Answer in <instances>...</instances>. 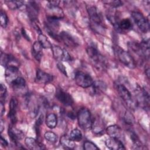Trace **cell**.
<instances>
[{
    "label": "cell",
    "instance_id": "obj_33",
    "mask_svg": "<svg viewBox=\"0 0 150 150\" xmlns=\"http://www.w3.org/2000/svg\"><path fill=\"white\" fill-rule=\"evenodd\" d=\"M130 137L133 144H134V146H135L136 148H141V146H142L141 142L137 134L134 132H131Z\"/></svg>",
    "mask_w": 150,
    "mask_h": 150
},
{
    "label": "cell",
    "instance_id": "obj_17",
    "mask_svg": "<svg viewBox=\"0 0 150 150\" xmlns=\"http://www.w3.org/2000/svg\"><path fill=\"white\" fill-rule=\"evenodd\" d=\"M60 39L64 42V43L68 47H75L78 46L77 42L75 39L69 33L63 31L59 34Z\"/></svg>",
    "mask_w": 150,
    "mask_h": 150
},
{
    "label": "cell",
    "instance_id": "obj_30",
    "mask_svg": "<svg viewBox=\"0 0 150 150\" xmlns=\"http://www.w3.org/2000/svg\"><path fill=\"white\" fill-rule=\"evenodd\" d=\"M82 137L81 131L77 128L73 129L69 135V138L74 142L80 141L82 139Z\"/></svg>",
    "mask_w": 150,
    "mask_h": 150
},
{
    "label": "cell",
    "instance_id": "obj_28",
    "mask_svg": "<svg viewBox=\"0 0 150 150\" xmlns=\"http://www.w3.org/2000/svg\"><path fill=\"white\" fill-rule=\"evenodd\" d=\"M38 42L44 49H49L52 48V45L47 37L42 33L39 34L38 36Z\"/></svg>",
    "mask_w": 150,
    "mask_h": 150
},
{
    "label": "cell",
    "instance_id": "obj_27",
    "mask_svg": "<svg viewBox=\"0 0 150 150\" xmlns=\"http://www.w3.org/2000/svg\"><path fill=\"white\" fill-rule=\"evenodd\" d=\"M60 142L63 146L68 149H73L76 145L74 141H73L69 137H67L65 135H63L61 137Z\"/></svg>",
    "mask_w": 150,
    "mask_h": 150
},
{
    "label": "cell",
    "instance_id": "obj_4",
    "mask_svg": "<svg viewBox=\"0 0 150 150\" xmlns=\"http://www.w3.org/2000/svg\"><path fill=\"white\" fill-rule=\"evenodd\" d=\"M135 101L137 105H140L142 108H148L149 104V96L148 92L143 88L138 86L135 90Z\"/></svg>",
    "mask_w": 150,
    "mask_h": 150
},
{
    "label": "cell",
    "instance_id": "obj_38",
    "mask_svg": "<svg viewBox=\"0 0 150 150\" xmlns=\"http://www.w3.org/2000/svg\"><path fill=\"white\" fill-rule=\"evenodd\" d=\"M57 67L59 69V70L63 74H64L65 76H67V72H66V68H65L64 66L61 62H59L57 64Z\"/></svg>",
    "mask_w": 150,
    "mask_h": 150
},
{
    "label": "cell",
    "instance_id": "obj_2",
    "mask_svg": "<svg viewBox=\"0 0 150 150\" xmlns=\"http://www.w3.org/2000/svg\"><path fill=\"white\" fill-rule=\"evenodd\" d=\"M115 88L120 97L129 108L134 109L137 106L135 100L133 99L131 93L124 84L117 83L115 84Z\"/></svg>",
    "mask_w": 150,
    "mask_h": 150
},
{
    "label": "cell",
    "instance_id": "obj_34",
    "mask_svg": "<svg viewBox=\"0 0 150 150\" xmlns=\"http://www.w3.org/2000/svg\"><path fill=\"white\" fill-rule=\"evenodd\" d=\"M8 22V16L5 12L2 10L1 11V25L3 28H6Z\"/></svg>",
    "mask_w": 150,
    "mask_h": 150
},
{
    "label": "cell",
    "instance_id": "obj_36",
    "mask_svg": "<svg viewBox=\"0 0 150 150\" xmlns=\"http://www.w3.org/2000/svg\"><path fill=\"white\" fill-rule=\"evenodd\" d=\"M6 94V87L4 84H1L0 97H1V102L2 103H3L4 100L5 99Z\"/></svg>",
    "mask_w": 150,
    "mask_h": 150
},
{
    "label": "cell",
    "instance_id": "obj_24",
    "mask_svg": "<svg viewBox=\"0 0 150 150\" xmlns=\"http://www.w3.org/2000/svg\"><path fill=\"white\" fill-rule=\"evenodd\" d=\"M132 26V25L131 21L128 18H125L118 22L115 28L118 30H128L131 29Z\"/></svg>",
    "mask_w": 150,
    "mask_h": 150
},
{
    "label": "cell",
    "instance_id": "obj_7",
    "mask_svg": "<svg viewBox=\"0 0 150 150\" xmlns=\"http://www.w3.org/2000/svg\"><path fill=\"white\" fill-rule=\"evenodd\" d=\"M131 16L137 26L142 32L146 33L149 30V21L141 13L136 11L132 12Z\"/></svg>",
    "mask_w": 150,
    "mask_h": 150
},
{
    "label": "cell",
    "instance_id": "obj_1",
    "mask_svg": "<svg viewBox=\"0 0 150 150\" xmlns=\"http://www.w3.org/2000/svg\"><path fill=\"white\" fill-rule=\"evenodd\" d=\"M113 49L115 56L125 66L129 69H134L136 67L135 61L129 53L117 46H114Z\"/></svg>",
    "mask_w": 150,
    "mask_h": 150
},
{
    "label": "cell",
    "instance_id": "obj_26",
    "mask_svg": "<svg viewBox=\"0 0 150 150\" xmlns=\"http://www.w3.org/2000/svg\"><path fill=\"white\" fill-rule=\"evenodd\" d=\"M45 122L48 128L50 129L54 128L56 127L57 123L56 115L54 113H50L47 114Z\"/></svg>",
    "mask_w": 150,
    "mask_h": 150
},
{
    "label": "cell",
    "instance_id": "obj_31",
    "mask_svg": "<svg viewBox=\"0 0 150 150\" xmlns=\"http://www.w3.org/2000/svg\"><path fill=\"white\" fill-rule=\"evenodd\" d=\"M44 137L48 142L50 143H55L57 141V135L52 132V131H47L44 134Z\"/></svg>",
    "mask_w": 150,
    "mask_h": 150
},
{
    "label": "cell",
    "instance_id": "obj_35",
    "mask_svg": "<svg viewBox=\"0 0 150 150\" xmlns=\"http://www.w3.org/2000/svg\"><path fill=\"white\" fill-rule=\"evenodd\" d=\"M124 121L128 124H132L134 122V119L133 116L129 112H125L124 116Z\"/></svg>",
    "mask_w": 150,
    "mask_h": 150
},
{
    "label": "cell",
    "instance_id": "obj_8",
    "mask_svg": "<svg viewBox=\"0 0 150 150\" xmlns=\"http://www.w3.org/2000/svg\"><path fill=\"white\" fill-rule=\"evenodd\" d=\"M64 17V13L59 5L49 4L46 8V18L59 20Z\"/></svg>",
    "mask_w": 150,
    "mask_h": 150
},
{
    "label": "cell",
    "instance_id": "obj_40",
    "mask_svg": "<svg viewBox=\"0 0 150 150\" xmlns=\"http://www.w3.org/2000/svg\"><path fill=\"white\" fill-rule=\"evenodd\" d=\"M21 33H22V35H23V38H25L26 40H30V39H29V36H28V35L26 33V32L25 30V29L24 28H22V30H21Z\"/></svg>",
    "mask_w": 150,
    "mask_h": 150
},
{
    "label": "cell",
    "instance_id": "obj_6",
    "mask_svg": "<svg viewBox=\"0 0 150 150\" xmlns=\"http://www.w3.org/2000/svg\"><path fill=\"white\" fill-rule=\"evenodd\" d=\"M86 52L88 57L97 65L100 67L105 66L106 60L105 57L100 54L97 49L93 46H88L86 49Z\"/></svg>",
    "mask_w": 150,
    "mask_h": 150
},
{
    "label": "cell",
    "instance_id": "obj_10",
    "mask_svg": "<svg viewBox=\"0 0 150 150\" xmlns=\"http://www.w3.org/2000/svg\"><path fill=\"white\" fill-rule=\"evenodd\" d=\"M87 12L92 22L94 23L97 26H101L103 23V16L99 10L96 6H92L88 8Z\"/></svg>",
    "mask_w": 150,
    "mask_h": 150
},
{
    "label": "cell",
    "instance_id": "obj_29",
    "mask_svg": "<svg viewBox=\"0 0 150 150\" xmlns=\"http://www.w3.org/2000/svg\"><path fill=\"white\" fill-rule=\"evenodd\" d=\"M5 3L9 9L12 10L20 8L24 4L23 1H5Z\"/></svg>",
    "mask_w": 150,
    "mask_h": 150
},
{
    "label": "cell",
    "instance_id": "obj_41",
    "mask_svg": "<svg viewBox=\"0 0 150 150\" xmlns=\"http://www.w3.org/2000/svg\"><path fill=\"white\" fill-rule=\"evenodd\" d=\"M4 130V122L2 121V120H1V132H2Z\"/></svg>",
    "mask_w": 150,
    "mask_h": 150
},
{
    "label": "cell",
    "instance_id": "obj_16",
    "mask_svg": "<svg viewBox=\"0 0 150 150\" xmlns=\"http://www.w3.org/2000/svg\"><path fill=\"white\" fill-rule=\"evenodd\" d=\"M105 144L108 148L112 150H120L125 149L123 142L121 140L114 138L110 137V138L107 139L105 141Z\"/></svg>",
    "mask_w": 150,
    "mask_h": 150
},
{
    "label": "cell",
    "instance_id": "obj_32",
    "mask_svg": "<svg viewBox=\"0 0 150 150\" xmlns=\"http://www.w3.org/2000/svg\"><path fill=\"white\" fill-rule=\"evenodd\" d=\"M83 149L85 150H98L99 148L91 141H86L84 142Z\"/></svg>",
    "mask_w": 150,
    "mask_h": 150
},
{
    "label": "cell",
    "instance_id": "obj_42",
    "mask_svg": "<svg viewBox=\"0 0 150 150\" xmlns=\"http://www.w3.org/2000/svg\"><path fill=\"white\" fill-rule=\"evenodd\" d=\"M145 74H146L148 79H149V68H148L147 69L145 70Z\"/></svg>",
    "mask_w": 150,
    "mask_h": 150
},
{
    "label": "cell",
    "instance_id": "obj_5",
    "mask_svg": "<svg viewBox=\"0 0 150 150\" xmlns=\"http://www.w3.org/2000/svg\"><path fill=\"white\" fill-rule=\"evenodd\" d=\"M74 80L79 86L84 88L90 87L94 83L92 77L88 74L81 71L76 73Z\"/></svg>",
    "mask_w": 150,
    "mask_h": 150
},
{
    "label": "cell",
    "instance_id": "obj_11",
    "mask_svg": "<svg viewBox=\"0 0 150 150\" xmlns=\"http://www.w3.org/2000/svg\"><path fill=\"white\" fill-rule=\"evenodd\" d=\"M55 97L57 100L66 106H70L73 103L72 97L68 93L63 91L62 88L57 89Z\"/></svg>",
    "mask_w": 150,
    "mask_h": 150
},
{
    "label": "cell",
    "instance_id": "obj_18",
    "mask_svg": "<svg viewBox=\"0 0 150 150\" xmlns=\"http://www.w3.org/2000/svg\"><path fill=\"white\" fill-rule=\"evenodd\" d=\"M8 133L11 140L15 145L18 144V141L22 139V138L23 136V133L21 131H19V129L15 128H13L12 127H9Z\"/></svg>",
    "mask_w": 150,
    "mask_h": 150
},
{
    "label": "cell",
    "instance_id": "obj_23",
    "mask_svg": "<svg viewBox=\"0 0 150 150\" xmlns=\"http://www.w3.org/2000/svg\"><path fill=\"white\" fill-rule=\"evenodd\" d=\"M42 49L43 47L38 41L35 42L32 45V54L37 61L40 62V60H41V58L42 57Z\"/></svg>",
    "mask_w": 150,
    "mask_h": 150
},
{
    "label": "cell",
    "instance_id": "obj_39",
    "mask_svg": "<svg viewBox=\"0 0 150 150\" xmlns=\"http://www.w3.org/2000/svg\"><path fill=\"white\" fill-rule=\"evenodd\" d=\"M1 141V145L4 147H6L8 145V143L7 141L5 138H4L2 137V136H1V141Z\"/></svg>",
    "mask_w": 150,
    "mask_h": 150
},
{
    "label": "cell",
    "instance_id": "obj_14",
    "mask_svg": "<svg viewBox=\"0 0 150 150\" xmlns=\"http://www.w3.org/2000/svg\"><path fill=\"white\" fill-rule=\"evenodd\" d=\"M19 67L15 66H9L6 67L5 70V78L6 81L10 84L16 77L19 76Z\"/></svg>",
    "mask_w": 150,
    "mask_h": 150
},
{
    "label": "cell",
    "instance_id": "obj_20",
    "mask_svg": "<svg viewBox=\"0 0 150 150\" xmlns=\"http://www.w3.org/2000/svg\"><path fill=\"white\" fill-rule=\"evenodd\" d=\"M91 128L96 134L101 133L104 129V124L102 120L99 117H96L92 120Z\"/></svg>",
    "mask_w": 150,
    "mask_h": 150
},
{
    "label": "cell",
    "instance_id": "obj_22",
    "mask_svg": "<svg viewBox=\"0 0 150 150\" xmlns=\"http://www.w3.org/2000/svg\"><path fill=\"white\" fill-rule=\"evenodd\" d=\"M29 17L32 21L36 20V17L39 12V6L35 2H29L26 6Z\"/></svg>",
    "mask_w": 150,
    "mask_h": 150
},
{
    "label": "cell",
    "instance_id": "obj_12",
    "mask_svg": "<svg viewBox=\"0 0 150 150\" xmlns=\"http://www.w3.org/2000/svg\"><path fill=\"white\" fill-rule=\"evenodd\" d=\"M106 132L110 137L118 139L121 141L124 139V132L122 129L117 125L108 126L106 129Z\"/></svg>",
    "mask_w": 150,
    "mask_h": 150
},
{
    "label": "cell",
    "instance_id": "obj_9",
    "mask_svg": "<svg viewBox=\"0 0 150 150\" xmlns=\"http://www.w3.org/2000/svg\"><path fill=\"white\" fill-rule=\"evenodd\" d=\"M52 50L55 59L60 62H69L71 58L67 51L58 46H52Z\"/></svg>",
    "mask_w": 150,
    "mask_h": 150
},
{
    "label": "cell",
    "instance_id": "obj_3",
    "mask_svg": "<svg viewBox=\"0 0 150 150\" xmlns=\"http://www.w3.org/2000/svg\"><path fill=\"white\" fill-rule=\"evenodd\" d=\"M79 125L83 129L91 128L92 123L91 114L89 110L87 108H81L77 114Z\"/></svg>",
    "mask_w": 150,
    "mask_h": 150
},
{
    "label": "cell",
    "instance_id": "obj_13",
    "mask_svg": "<svg viewBox=\"0 0 150 150\" xmlns=\"http://www.w3.org/2000/svg\"><path fill=\"white\" fill-rule=\"evenodd\" d=\"M9 111L8 113V117L12 124L16 123L17 121L16 112L18 108V100L15 97H12L9 103Z\"/></svg>",
    "mask_w": 150,
    "mask_h": 150
},
{
    "label": "cell",
    "instance_id": "obj_15",
    "mask_svg": "<svg viewBox=\"0 0 150 150\" xmlns=\"http://www.w3.org/2000/svg\"><path fill=\"white\" fill-rule=\"evenodd\" d=\"M53 76L43 70L38 69L36 71L35 81L39 84H46L53 80Z\"/></svg>",
    "mask_w": 150,
    "mask_h": 150
},
{
    "label": "cell",
    "instance_id": "obj_37",
    "mask_svg": "<svg viewBox=\"0 0 150 150\" xmlns=\"http://www.w3.org/2000/svg\"><path fill=\"white\" fill-rule=\"evenodd\" d=\"M104 3L108 4V5L111 6L112 8H118L121 5H122V2L120 1H104Z\"/></svg>",
    "mask_w": 150,
    "mask_h": 150
},
{
    "label": "cell",
    "instance_id": "obj_21",
    "mask_svg": "<svg viewBox=\"0 0 150 150\" xmlns=\"http://www.w3.org/2000/svg\"><path fill=\"white\" fill-rule=\"evenodd\" d=\"M10 84L15 90L18 91H22L26 87V81L21 76H18L16 77L10 83Z\"/></svg>",
    "mask_w": 150,
    "mask_h": 150
},
{
    "label": "cell",
    "instance_id": "obj_19",
    "mask_svg": "<svg viewBox=\"0 0 150 150\" xmlns=\"http://www.w3.org/2000/svg\"><path fill=\"white\" fill-rule=\"evenodd\" d=\"M25 144L30 149H43L45 148L42 143L31 137H26L25 139Z\"/></svg>",
    "mask_w": 150,
    "mask_h": 150
},
{
    "label": "cell",
    "instance_id": "obj_25",
    "mask_svg": "<svg viewBox=\"0 0 150 150\" xmlns=\"http://www.w3.org/2000/svg\"><path fill=\"white\" fill-rule=\"evenodd\" d=\"M91 87H92L93 93L97 94H100L104 92V91H105L107 88L106 84L101 80L94 81L93 84Z\"/></svg>",
    "mask_w": 150,
    "mask_h": 150
}]
</instances>
